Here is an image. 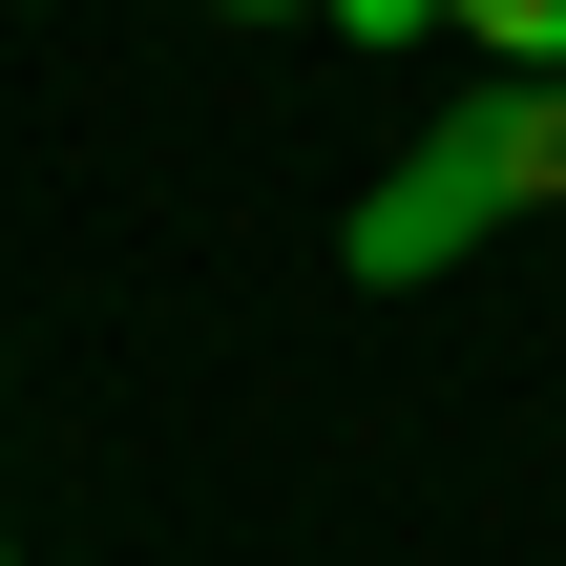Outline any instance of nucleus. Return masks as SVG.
<instances>
[{
	"label": "nucleus",
	"mask_w": 566,
	"mask_h": 566,
	"mask_svg": "<svg viewBox=\"0 0 566 566\" xmlns=\"http://www.w3.org/2000/svg\"><path fill=\"white\" fill-rule=\"evenodd\" d=\"M483 231H504V147H483V84H462V105L357 189V231H336V252H357V294H420V273H462Z\"/></svg>",
	"instance_id": "obj_1"
},
{
	"label": "nucleus",
	"mask_w": 566,
	"mask_h": 566,
	"mask_svg": "<svg viewBox=\"0 0 566 566\" xmlns=\"http://www.w3.org/2000/svg\"><path fill=\"white\" fill-rule=\"evenodd\" d=\"M483 147H504V210H566V63H483Z\"/></svg>",
	"instance_id": "obj_2"
},
{
	"label": "nucleus",
	"mask_w": 566,
	"mask_h": 566,
	"mask_svg": "<svg viewBox=\"0 0 566 566\" xmlns=\"http://www.w3.org/2000/svg\"><path fill=\"white\" fill-rule=\"evenodd\" d=\"M441 42H483V63L546 84V63H566V0H441Z\"/></svg>",
	"instance_id": "obj_3"
},
{
	"label": "nucleus",
	"mask_w": 566,
	"mask_h": 566,
	"mask_svg": "<svg viewBox=\"0 0 566 566\" xmlns=\"http://www.w3.org/2000/svg\"><path fill=\"white\" fill-rule=\"evenodd\" d=\"M336 42H441V0H315Z\"/></svg>",
	"instance_id": "obj_4"
},
{
	"label": "nucleus",
	"mask_w": 566,
	"mask_h": 566,
	"mask_svg": "<svg viewBox=\"0 0 566 566\" xmlns=\"http://www.w3.org/2000/svg\"><path fill=\"white\" fill-rule=\"evenodd\" d=\"M210 21H315V0H210Z\"/></svg>",
	"instance_id": "obj_5"
},
{
	"label": "nucleus",
	"mask_w": 566,
	"mask_h": 566,
	"mask_svg": "<svg viewBox=\"0 0 566 566\" xmlns=\"http://www.w3.org/2000/svg\"><path fill=\"white\" fill-rule=\"evenodd\" d=\"M0 566H21V525H0Z\"/></svg>",
	"instance_id": "obj_6"
}]
</instances>
